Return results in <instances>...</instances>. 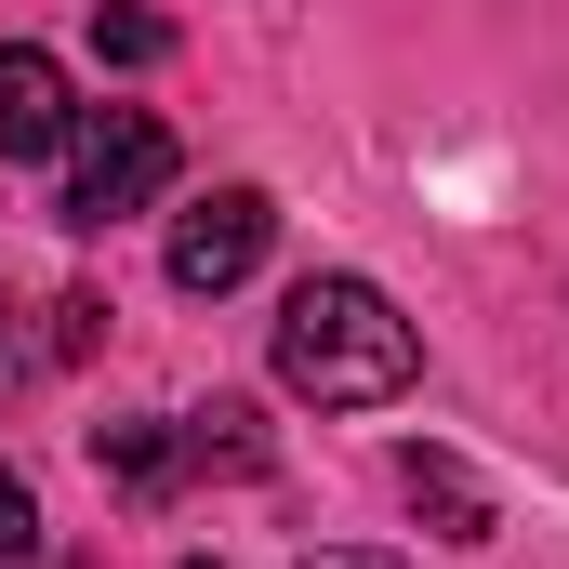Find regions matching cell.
<instances>
[{
    "label": "cell",
    "instance_id": "obj_1",
    "mask_svg": "<svg viewBox=\"0 0 569 569\" xmlns=\"http://www.w3.org/2000/svg\"><path fill=\"white\" fill-rule=\"evenodd\" d=\"M411 371H425V345H411V318L385 305L371 279H291L279 305V385L291 398H318V411H385V398H411Z\"/></svg>",
    "mask_w": 569,
    "mask_h": 569
},
{
    "label": "cell",
    "instance_id": "obj_2",
    "mask_svg": "<svg viewBox=\"0 0 569 569\" xmlns=\"http://www.w3.org/2000/svg\"><path fill=\"white\" fill-rule=\"evenodd\" d=\"M172 186V133L146 120V107H93L80 133H67V226H120V212H146Z\"/></svg>",
    "mask_w": 569,
    "mask_h": 569
},
{
    "label": "cell",
    "instance_id": "obj_3",
    "mask_svg": "<svg viewBox=\"0 0 569 569\" xmlns=\"http://www.w3.org/2000/svg\"><path fill=\"white\" fill-rule=\"evenodd\" d=\"M279 239V199L266 186H212L199 212H172V291H239Z\"/></svg>",
    "mask_w": 569,
    "mask_h": 569
},
{
    "label": "cell",
    "instance_id": "obj_4",
    "mask_svg": "<svg viewBox=\"0 0 569 569\" xmlns=\"http://www.w3.org/2000/svg\"><path fill=\"white\" fill-rule=\"evenodd\" d=\"M67 133H80V93H67V67H53L40 40H0V159H53Z\"/></svg>",
    "mask_w": 569,
    "mask_h": 569
},
{
    "label": "cell",
    "instance_id": "obj_5",
    "mask_svg": "<svg viewBox=\"0 0 569 569\" xmlns=\"http://www.w3.org/2000/svg\"><path fill=\"white\" fill-rule=\"evenodd\" d=\"M398 490H411V517H425L437 543H490V530H503V517H490V490H477L450 450H425V437L398 450Z\"/></svg>",
    "mask_w": 569,
    "mask_h": 569
},
{
    "label": "cell",
    "instance_id": "obj_6",
    "mask_svg": "<svg viewBox=\"0 0 569 569\" xmlns=\"http://www.w3.org/2000/svg\"><path fill=\"white\" fill-rule=\"evenodd\" d=\"M93 463H107L133 503H159V490L186 477V425H93Z\"/></svg>",
    "mask_w": 569,
    "mask_h": 569
},
{
    "label": "cell",
    "instance_id": "obj_7",
    "mask_svg": "<svg viewBox=\"0 0 569 569\" xmlns=\"http://www.w3.org/2000/svg\"><path fill=\"white\" fill-rule=\"evenodd\" d=\"M186 425V477H266V425L239 411V398H212V411H172Z\"/></svg>",
    "mask_w": 569,
    "mask_h": 569
},
{
    "label": "cell",
    "instance_id": "obj_8",
    "mask_svg": "<svg viewBox=\"0 0 569 569\" xmlns=\"http://www.w3.org/2000/svg\"><path fill=\"white\" fill-rule=\"evenodd\" d=\"M93 53H107V67H159V53H172V27L133 13V0H107V13H93Z\"/></svg>",
    "mask_w": 569,
    "mask_h": 569
},
{
    "label": "cell",
    "instance_id": "obj_9",
    "mask_svg": "<svg viewBox=\"0 0 569 569\" xmlns=\"http://www.w3.org/2000/svg\"><path fill=\"white\" fill-rule=\"evenodd\" d=\"M40 318H53V331H40V358H93V345H107V291H53Z\"/></svg>",
    "mask_w": 569,
    "mask_h": 569
},
{
    "label": "cell",
    "instance_id": "obj_10",
    "mask_svg": "<svg viewBox=\"0 0 569 569\" xmlns=\"http://www.w3.org/2000/svg\"><path fill=\"white\" fill-rule=\"evenodd\" d=\"M0 569H40V490L0 463Z\"/></svg>",
    "mask_w": 569,
    "mask_h": 569
},
{
    "label": "cell",
    "instance_id": "obj_11",
    "mask_svg": "<svg viewBox=\"0 0 569 569\" xmlns=\"http://www.w3.org/2000/svg\"><path fill=\"white\" fill-rule=\"evenodd\" d=\"M27 371H40V345H27V318H13V291H0V398H13Z\"/></svg>",
    "mask_w": 569,
    "mask_h": 569
},
{
    "label": "cell",
    "instance_id": "obj_12",
    "mask_svg": "<svg viewBox=\"0 0 569 569\" xmlns=\"http://www.w3.org/2000/svg\"><path fill=\"white\" fill-rule=\"evenodd\" d=\"M305 569H398V557H305Z\"/></svg>",
    "mask_w": 569,
    "mask_h": 569
},
{
    "label": "cell",
    "instance_id": "obj_13",
    "mask_svg": "<svg viewBox=\"0 0 569 569\" xmlns=\"http://www.w3.org/2000/svg\"><path fill=\"white\" fill-rule=\"evenodd\" d=\"M186 569H212V557H186Z\"/></svg>",
    "mask_w": 569,
    "mask_h": 569
}]
</instances>
